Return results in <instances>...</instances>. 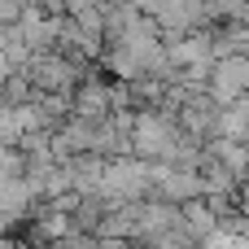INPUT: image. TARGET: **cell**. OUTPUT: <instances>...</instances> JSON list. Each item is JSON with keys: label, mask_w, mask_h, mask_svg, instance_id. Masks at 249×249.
Wrapping results in <instances>:
<instances>
[{"label": "cell", "mask_w": 249, "mask_h": 249, "mask_svg": "<svg viewBox=\"0 0 249 249\" xmlns=\"http://www.w3.org/2000/svg\"><path fill=\"white\" fill-rule=\"evenodd\" d=\"M131 140H136V158H144V162H171L175 149H179V140H184V127H179V118H171V114L140 109Z\"/></svg>", "instance_id": "cell-1"}, {"label": "cell", "mask_w": 249, "mask_h": 249, "mask_svg": "<svg viewBox=\"0 0 249 249\" xmlns=\"http://www.w3.org/2000/svg\"><path fill=\"white\" fill-rule=\"evenodd\" d=\"M26 74L35 79V88L39 92H74L79 88V70H74V61L70 57H61L57 48H48V53H35L31 61H26Z\"/></svg>", "instance_id": "cell-2"}, {"label": "cell", "mask_w": 249, "mask_h": 249, "mask_svg": "<svg viewBox=\"0 0 249 249\" xmlns=\"http://www.w3.org/2000/svg\"><path fill=\"white\" fill-rule=\"evenodd\" d=\"M219 105H236L249 96V53H232V57H214V74L206 88Z\"/></svg>", "instance_id": "cell-3"}, {"label": "cell", "mask_w": 249, "mask_h": 249, "mask_svg": "<svg viewBox=\"0 0 249 249\" xmlns=\"http://www.w3.org/2000/svg\"><path fill=\"white\" fill-rule=\"evenodd\" d=\"M175 118H179V127H184V136H193V140L210 144V140L219 136L223 105H219L210 92H188V101H184V109H179Z\"/></svg>", "instance_id": "cell-4"}, {"label": "cell", "mask_w": 249, "mask_h": 249, "mask_svg": "<svg viewBox=\"0 0 249 249\" xmlns=\"http://www.w3.org/2000/svg\"><path fill=\"white\" fill-rule=\"evenodd\" d=\"M74 114L79 118H92V123H105L114 114V79L105 70L79 79V88H74Z\"/></svg>", "instance_id": "cell-5"}, {"label": "cell", "mask_w": 249, "mask_h": 249, "mask_svg": "<svg viewBox=\"0 0 249 249\" xmlns=\"http://www.w3.org/2000/svg\"><path fill=\"white\" fill-rule=\"evenodd\" d=\"M61 166L70 171V179H74V193H101V184H105V171H109V158H105V153H96V149H88V153H70Z\"/></svg>", "instance_id": "cell-6"}, {"label": "cell", "mask_w": 249, "mask_h": 249, "mask_svg": "<svg viewBox=\"0 0 249 249\" xmlns=\"http://www.w3.org/2000/svg\"><path fill=\"white\" fill-rule=\"evenodd\" d=\"M179 210H184V228H188V232H193L201 245H206L210 236H219V214H214V206H210L206 197H197V201H184Z\"/></svg>", "instance_id": "cell-7"}, {"label": "cell", "mask_w": 249, "mask_h": 249, "mask_svg": "<svg viewBox=\"0 0 249 249\" xmlns=\"http://www.w3.org/2000/svg\"><path fill=\"white\" fill-rule=\"evenodd\" d=\"M0 92H4V101L18 109V105H31L35 96H39V88H35V79L26 74V70H13L4 83H0Z\"/></svg>", "instance_id": "cell-8"}, {"label": "cell", "mask_w": 249, "mask_h": 249, "mask_svg": "<svg viewBox=\"0 0 249 249\" xmlns=\"http://www.w3.org/2000/svg\"><path fill=\"white\" fill-rule=\"evenodd\" d=\"M53 249H101V236H96V232H83V228H74L70 236L53 241Z\"/></svg>", "instance_id": "cell-9"}, {"label": "cell", "mask_w": 249, "mask_h": 249, "mask_svg": "<svg viewBox=\"0 0 249 249\" xmlns=\"http://www.w3.org/2000/svg\"><path fill=\"white\" fill-rule=\"evenodd\" d=\"M18 228H22V214H13V210L0 206V236H18Z\"/></svg>", "instance_id": "cell-10"}, {"label": "cell", "mask_w": 249, "mask_h": 249, "mask_svg": "<svg viewBox=\"0 0 249 249\" xmlns=\"http://www.w3.org/2000/svg\"><path fill=\"white\" fill-rule=\"evenodd\" d=\"M101 249H140V241H131V236H101Z\"/></svg>", "instance_id": "cell-11"}, {"label": "cell", "mask_w": 249, "mask_h": 249, "mask_svg": "<svg viewBox=\"0 0 249 249\" xmlns=\"http://www.w3.org/2000/svg\"><path fill=\"white\" fill-rule=\"evenodd\" d=\"M13 70H18V66H13V57H9V53H4V48H0V83H4V79H9V74H13Z\"/></svg>", "instance_id": "cell-12"}]
</instances>
